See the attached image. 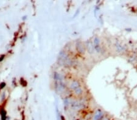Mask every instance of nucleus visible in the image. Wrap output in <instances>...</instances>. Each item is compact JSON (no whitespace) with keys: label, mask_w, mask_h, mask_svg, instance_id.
Returning a JSON list of instances; mask_svg holds the SVG:
<instances>
[{"label":"nucleus","mask_w":137,"mask_h":120,"mask_svg":"<svg viewBox=\"0 0 137 120\" xmlns=\"http://www.w3.org/2000/svg\"><path fill=\"white\" fill-rule=\"evenodd\" d=\"M73 107H74V109H83L84 107V104L82 103H79L78 101L74 102L72 104Z\"/></svg>","instance_id":"obj_7"},{"label":"nucleus","mask_w":137,"mask_h":120,"mask_svg":"<svg viewBox=\"0 0 137 120\" xmlns=\"http://www.w3.org/2000/svg\"><path fill=\"white\" fill-rule=\"evenodd\" d=\"M93 45H94V50L98 53H100L102 52V47L100 46V39L98 36H95L93 39Z\"/></svg>","instance_id":"obj_2"},{"label":"nucleus","mask_w":137,"mask_h":120,"mask_svg":"<svg viewBox=\"0 0 137 120\" xmlns=\"http://www.w3.org/2000/svg\"><path fill=\"white\" fill-rule=\"evenodd\" d=\"M81 84L80 82V81L77 80H73L71 82L70 85V89L72 91L74 90L75 89H76L77 88H78L79 87H81Z\"/></svg>","instance_id":"obj_6"},{"label":"nucleus","mask_w":137,"mask_h":120,"mask_svg":"<svg viewBox=\"0 0 137 120\" xmlns=\"http://www.w3.org/2000/svg\"><path fill=\"white\" fill-rule=\"evenodd\" d=\"M85 46L86 50L87 51L89 54L91 55L94 53V47L93 45V42L91 41H87L85 42Z\"/></svg>","instance_id":"obj_4"},{"label":"nucleus","mask_w":137,"mask_h":120,"mask_svg":"<svg viewBox=\"0 0 137 120\" xmlns=\"http://www.w3.org/2000/svg\"><path fill=\"white\" fill-rule=\"evenodd\" d=\"M73 93H74L76 95H77V96H80V95H82V94H83V89H82V87H79L78 88H77L76 89H75L73 91Z\"/></svg>","instance_id":"obj_8"},{"label":"nucleus","mask_w":137,"mask_h":120,"mask_svg":"<svg viewBox=\"0 0 137 120\" xmlns=\"http://www.w3.org/2000/svg\"><path fill=\"white\" fill-rule=\"evenodd\" d=\"M59 63L65 67H70L72 65V61L64 51L60 52L59 56Z\"/></svg>","instance_id":"obj_1"},{"label":"nucleus","mask_w":137,"mask_h":120,"mask_svg":"<svg viewBox=\"0 0 137 120\" xmlns=\"http://www.w3.org/2000/svg\"><path fill=\"white\" fill-rule=\"evenodd\" d=\"M103 112L100 109H98L94 112V115L92 118V120H101L103 117Z\"/></svg>","instance_id":"obj_5"},{"label":"nucleus","mask_w":137,"mask_h":120,"mask_svg":"<svg viewBox=\"0 0 137 120\" xmlns=\"http://www.w3.org/2000/svg\"><path fill=\"white\" fill-rule=\"evenodd\" d=\"M76 48L77 52L80 54H84L86 52V48L84 44L81 41H77L76 44Z\"/></svg>","instance_id":"obj_3"},{"label":"nucleus","mask_w":137,"mask_h":120,"mask_svg":"<svg viewBox=\"0 0 137 120\" xmlns=\"http://www.w3.org/2000/svg\"><path fill=\"white\" fill-rule=\"evenodd\" d=\"M115 47H116V50L118 52H123L124 50V46H122L121 43H119V42H116L115 44Z\"/></svg>","instance_id":"obj_9"},{"label":"nucleus","mask_w":137,"mask_h":120,"mask_svg":"<svg viewBox=\"0 0 137 120\" xmlns=\"http://www.w3.org/2000/svg\"><path fill=\"white\" fill-rule=\"evenodd\" d=\"M101 120H110V119H109V118L107 117V116H103L102 118L101 119Z\"/></svg>","instance_id":"obj_10"}]
</instances>
